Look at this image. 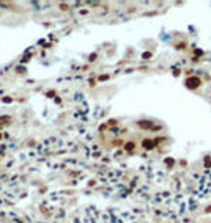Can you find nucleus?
<instances>
[{
  "label": "nucleus",
  "instance_id": "nucleus-4",
  "mask_svg": "<svg viewBox=\"0 0 211 223\" xmlns=\"http://www.w3.org/2000/svg\"><path fill=\"white\" fill-rule=\"evenodd\" d=\"M134 146H135L134 143H126V151H132V149H134Z\"/></svg>",
  "mask_w": 211,
  "mask_h": 223
},
{
  "label": "nucleus",
  "instance_id": "nucleus-1",
  "mask_svg": "<svg viewBox=\"0 0 211 223\" xmlns=\"http://www.w3.org/2000/svg\"><path fill=\"white\" fill-rule=\"evenodd\" d=\"M184 85H186V88H189V90H195V88H199L202 85V80L199 77L192 76V77H187L184 80Z\"/></svg>",
  "mask_w": 211,
  "mask_h": 223
},
{
  "label": "nucleus",
  "instance_id": "nucleus-3",
  "mask_svg": "<svg viewBox=\"0 0 211 223\" xmlns=\"http://www.w3.org/2000/svg\"><path fill=\"white\" fill-rule=\"evenodd\" d=\"M144 148L145 149H153L154 148V145H156V140H144Z\"/></svg>",
  "mask_w": 211,
  "mask_h": 223
},
{
  "label": "nucleus",
  "instance_id": "nucleus-6",
  "mask_svg": "<svg viewBox=\"0 0 211 223\" xmlns=\"http://www.w3.org/2000/svg\"><path fill=\"white\" fill-rule=\"evenodd\" d=\"M150 57H151V54H144V58H145V60H147V58H150Z\"/></svg>",
  "mask_w": 211,
  "mask_h": 223
},
{
  "label": "nucleus",
  "instance_id": "nucleus-2",
  "mask_svg": "<svg viewBox=\"0 0 211 223\" xmlns=\"http://www.w3.org/2000/svg\"><path fill=\"white\" fill-rule=\"evenodd\" d=\"M137 124H139V127H144V129H156V127L153 126V123H151V121H145V119L137 121Z\"/></svg>",
  "mask_w": 211,
  "mask_h": 223
},
{
  "label": "nucleus",
  "instance_id": "nucleus-7",
  "mask_svg": "<svg viewBox=\"0 0 211 223\" xmlns=\"http://www.w3.org/2000/svg\"><path fill=\"white\" fill-rule=\"evenodd\" d=\"M205 212H208V214H209V212H211V206H208V207L205 209Z\"/></svg>",
  "mask_w": 211,
  "mask_h": 223
},
{
  "label": "nucleus",
  "instance_id": "nucleus-5",
  "mask_svg": "<svg viewBox=\"0 0 211 223\" xmlns=\"http://www.w3.org/2000/svg\"><path fill=\"white\" fill-rule=\"evenodd\" d=\"M205 167H211V157H206V160H205Z\"/></svg>",
  "mask_w": 211,
  "mask_h": 223
}]
</instances>
